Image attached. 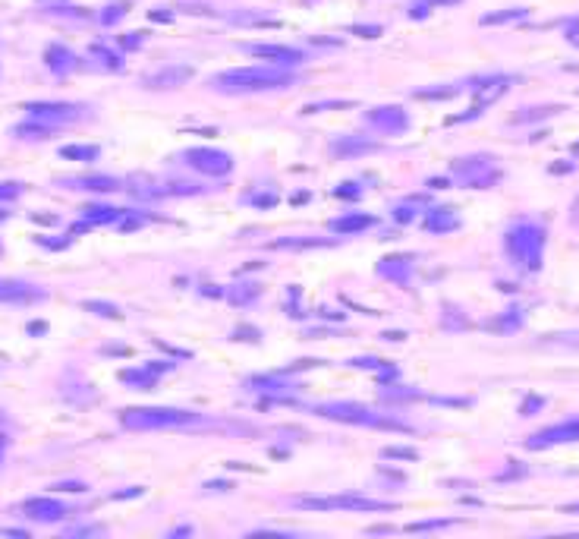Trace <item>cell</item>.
Here are the masks:
<instances>
[{"label":"cell","mask_w":579,"mask_h":539,"mask_svg":"<svg viewBox=\"0 0 579 539\" xmlns=\"http://www.w3.org/2000/svg\"><path fill=\"white\" fill-rule=\"evenodd\" d=\"M82 306L88 309V313H98V316H107V319H117V306H110V303H98V300H86Z\"/></svg>","instance_id":"603a6c76"},{"label":"cell","mask_w":579,"mask_h":539,"mask_svg":"<svg viewBox=\"0 0 579 539\" xmlns=\"http://www.w3.org/2000/svg\"><path fill=\"white\" fill-rule=\"evenodd\" d=\"M120 379L123 382H133V385H139V388H152L154 382H158V375L148 369V372H135V369H129V372H120Z\"/></svg>","instance_id":"7402d4cb"},{"label":"cell","mask_w":579,"mask_h":539,"mask_svg":"<svg viewBox=\"0 0 579 539\" xmlns=\"http://www.w3.org/2000/svg\"><path fill=\"white\" fill-rule=\"evenodd\" d=\"M457 224H460V218L453 215V209H434V212H428V218H425V227H428L432 233L453 230Z\"/></svg>","instance_id":"5bb4252c"},{"label":"cell","mask_w":579,"mask_h":539,"mask_svg":"<svg viewBox=\"0 0 579 539\" xmlns=\"http://www.w3.org/2000/svg\"><path fill=\"white\" fill-rule=\"evenodd\" d=\"M368 224H372L368 215H347V218H337L331 227H334L337 233H359V230H366Z\"/></svg>","instance_id":"e0dca14e"},{"label":"cell","mask_w":579,"mask_h":539,"mask_svg":"<svg viewBox=\"0 0 579 539\" xmlns=\"http://www.w3.org/2000/svg\"><path fill=\"white\" fill-rule=\"evenodd\" d=\"M16 193H19L16 183H4V186H0V199H10V196H16Z\"/></svg>","instance_id":"484cf974"},{"label":"cell","mask_w":579,"mask_h":539,"mask_svg":"<svg viewBox=\"0 0 579 539\" xmlns=\"http://www.w3.org/2000/svg\"><path fill=\"white\" fill-rule=\"evenodd\" d=\"M526 10H513V13H494V16H488L485 22H507V19H523Z\"/></svg>","instance_id":"cb8c5ba5"},{"label":"cell","mask_w":579,"mask_h":539,"mask_svg":"<svg viewBox=\"0 0 579 539\" xmlns=\"http://www.w3.org/2000/svg\"><path fill=\"white\" fill-rule=\"evenodd\" d=\"M186 164L195 167L201 174H211V177H220V174H230L233 158L227 152H218V148H189L183 155Z\"/></svg>","instance_id":"8992f818"},{"label":"cell","mask_w":579,"mask_h":539,"mask_svg":"<svg viewBox=\"0 0 579 539\" xmlns=\"http://www.w3.org/2000/svg\"><path fill=\"white\" fill-rule=\"evenodd\" d=\"M63 158H73V161H95L98 158V148L95 145H67L60 148Z\"/></svg>","instance_id":"44dd1931"},{"label":"cell","mask_w":579,"mask_h":539,"mask_svg":"<svg viewBox=\"0 0 579 539\" xmlns=\"http://www.w3.org/2000/svg\"><path fill=\"white\" fill-rule=\"evenodd\" d=\"M504 249L517 268H523V271L542 268L545 227H538L535 221H517V224L504 233Z\"/></svg>","instance_id":"6da1fadb"},{"label":"cell","mask_w":579,"mask_h":539,"mask_svg":"<svg viewBox=\"0 0 579 539\" xmlns=\"http://www.w3.org/2000/svg\"><path fill=\"white\" fill-rule=\"evenodd\" d=\"M243 51L246 54H252V57H271V60H277V63H299L302 60L299 51L284 48V44H246Z\"/></svg>","instance_id":"4fadbf2b"},{"label":"cell","mask_w":579,"mask_h":539,"mask_svg":"<svg viewBox=\"0 0 579 539\" xmlns=\"http://www.w3.org/2000/svg\"><path fill=\"white\" fill-rule=\"evenodd\" d=\"M120 423L126 429H180V426L205 423L201 413L177 410V407H142V410H123Z\"/></svg>","instance_id":"3957f363"},{"label":"cell","mask_w":579,"mask_h":539,"mask_svg":"<svg viewBox=\"0 0 579 539\" xmlns=\"http://www.w3.org/2000/svg\"><path fill=\"white\" fill-rule=\"evenodd\" d=\"M576 439H579V417L535 432L529 441H526V445H529V448H548V445H561V441H576Z\"/></svg>","instance_id":"52a82bcc"},{"label":"cell","mask_w":579,"mask_h":539,"mask_svg":"<svg viewBox=\"0 0 579 539\" xmlns=\"http://www.w3.org/2000/svg\"><path fill=\"white\" fill-rule=\"evenodd\" d=\"M387 457H409V460H413L415 457V451H409V448H387Z\"/></svg>","instance_id":"d4e9b609"},{"label":"cell","mask_w":579,"mask_h":539,"mask_svg":"<svg viewBox=\"0 0 579 539\" xmlns=\"http://www.w3.org/2000/svg\"><path fill=\"white\" fill-rule=\"evenodd\" d=\"M22 511L32 521H60V517H67V505L54 502V498H29Z\"/></svg>","instance_id":"8fae6325"},{"label":"cell","mask_w":579,"mask_h":539,"mask_svg":"<svg viewBox=\"0 0 579 539\" xmlns=\"http://www.w3.org/2000/svg\"><path fill=\"white\" fill-rule=\"evenodd\" d=\"M315 410L321 413V417H328V420H340V423L381 426V429H400V423H394V420H385L381 413L368 410V407H359V404H343V401H331V404H318Z\"/></svg>","instance_id":"5b68a950"},{"label":"cell","mask_w":579,"mask_h":539,"mask_svg":"<svg viewBox=\"0 0 579 539\" xmlns=\"http://www.w3.org/2000/svg\"><path fill=\"white\" fill-rule=\"evenodd\" d=\"M214 86L224 92H265V89H287L293 86V73L277 67H246V70H227L214 76Z\"/></svg>","instance_id":"7a4b0ae2"},{"label":"cell","mask_w":579,"mask_h":539,"mask_svg":"<svg viewBox=\"0 0 579 539\" xmlns=\"http://www.w3.org/2000/svg\"><path fill=\"white\" fill-rule=\"evenodd\" d=\"M372 148H375V142H366V139H359V136L334 142V152L337 155H359V152H372Z\"/></svg>","instance_id":"ac0fdd59"},{"label":"cell","mask_w":579,"mask_h":539,"mask_svg":"<svg viewBox=\"0 0 579 539\" xmlns=\"http://www.w3.org/2000/svg\"><path fill=\"white\" fill-rule=\"evenodd\" d=\"M293 508L302 511H390V502H375V498H359V495H305V498H293Z\"/></svg>","instance_id":"277c9868"},{"label":"cell","mask_w":579,"mask_h":539,"mask_svg":"<svg viewBox=\"0 0 579 539\" xmlns=\"http://www.w3.org/2000/svg\"><path fill=\"white\" fill-rule=\"evenodd\" d=\"M368 123L378 126L381 133H400V129L409 126V117L400 108H375L368 110Z\"/></svg>","instance_id":"30bf717a"},{"label":"cell","mask_w":579,"mask_h":539,"mask_svg":"<svg viewBox=\"0 0 579 539\" xmlns=\"http://www.w3.org/2000/svg\"><path fill=\"white\" fill-rule=\"evenodd\" d=\"M120 218V212L117 209H107V205H92V209H86V224H110V221Z\"/></svg>","instance_id":"d6986e66"},{"label":"cell","mask_w":579,"mask_h":539,"mask_svg":"<svg viewBox=\"0 0 579 539\" xmlns=\"http://www.w3.org/2000/svg\"><path fill=\"white\" fill-rule=\"evenodd\" d=\"M54 489H63V492H86V486H82V483H60V486H54Z\"/></svg>","instance_id":"4316f807"},{"label":"cell","mask_w":579,"mask_h":539,"mask_svg":"<svg viewBox=\"0 0 579 539\" xmlns=\"http://www.w3.org/2000/svg\"><path fill=\"white\" fill-rule=\"evenodd\" d=\"M406 259H385V265H381V275L385 278H397V281H406L409 278V265H403Z\"/></svg>","instance_id":"ffe728a7"},{"label":"cell","mask_w":579,"mask_h":539,"mask_svg":"<svg viewBox=\"0 0 579 539\" xmlns=\"http://www.w3.org/2000/svg\"><path fill=\"white\" fill-rule=\"evenodd\" d=\"M453 174H457L466 186H485L498 177V174L491 171V161L488 158H463L460 164H453Z\"/></svg>","instance_id":"ba28073f"},{"label":"cell","mask_w":579,"mask_h":539,"mask_svg":"<svg viewBox=\"0 0 579 539\" xmlns=\"http://www.w3.org/2000/svg\"><path fill=\"white\" fill-rule=\"evenodd\" d=\"M183 79H189V67H171V70H164V73L148 76V86H154V89H171V86H180Z\"/></svg>","instance_id":"2e32d148"},{"label":"cell","mask_w":579,"mask_h":539,"mask_svg":"<svg viewBox=\"0 0 579 539\" xmlns=\"http://www.w3.org/2000/svg\"><path fill=\"white\" fill-rule=\"evenodd\" d=\"M67 183L76 186V190H95V193L120 190V180H114V177H76V180H67Z\"/></svg>","instance_id":"9a60e30c"},{"label":"cell","mask_w":579,"mask_h":539,"mask_svg":"<svg viewBox=\"0 0 579 539\" xmlns=\"http://www.w3.org/2000/svg\"><path fill=\"white\" fill-rule=\"evenodd\" d=\"M25 110H29L38 123H48V126H54V123H69V120L79 117V108L76 105H48V101H41V105H29Z\"/></svg>","instance_id":"9c48e42d"},{"label":"cell","mask_w":579,"mask_h":539,"mask_svg":"<svg viewBox=\"0 0 579 539\" xmlns=\"http://www.w3.org/2000/svg\"><path fill=\"white\" fill-rule=\"evenodd\" d=\"M44 290L32 287L22 281H0V303H35L41 300Z\"/></svg>","instance_id":"7c38bea8"}]
</instances>
